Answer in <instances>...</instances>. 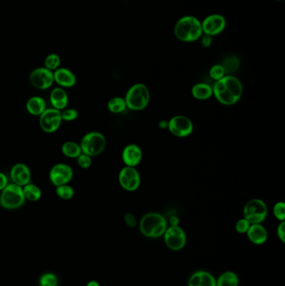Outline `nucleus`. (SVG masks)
<instances>
[{"instance_id": "nucleus-1", "label": "nucleus", "mask_w": 285, "mask_h": 286, "mask_svg": "<svg viewBox=\"0 0 285 286\" xmlns=\"http://www.w3.org/2000/svg\"><path fill=\"white\" fill-rule=\"evenodd\" d=\"M243 91L241 81L232 76H225L216 81L213 86V96L225 106L236 104L241 99Z\"/></svg>"}, {"instance_id": "nucleus-2", "label": "nucleus", "mask_w": 285, "mask_h": 286, "mask_svg": "<svg viewBox=\"0 0 285 286\" xmlns=\"http://www.w3.org/2000/svg\"><path fill=\"white\" fill-rule=\"evenodd\" d=\"M174 34L176 39L183 42L196 41L202 37L203 34L202 22H200L196 17L184 16L176 22Z\"/></svg>"}, {"instance_id": "nucleus-3", "label": "nucleus", "mask_w": 285, "mask_h": 286, "mask_svg": "<svg viewBox=\"0 0 285 286\" xmlns=\"http://www.w3.org/2000/svg\"><path fill=\"white\" fill-rule=\"evenodd\" d=\"M167 221L163 215L158 212H148L140 221L141 233L147 238H160L167 229Z\"/></svg>"}, {"instance_id": "nucleus-4", "label": "nucleus", "mask_w": 285, "mask_h": 286, "mask_svg": "<svg viewBox=\"0 0 285 286\" xmlns=\"http://www.w3.org/2000/svg\"><path fill=\"white\" fill-rule=\"evenodd\" d=\"M150 99L151 95L148 87L142 83L133 85L127 90L125 97L127 108L136 111L146 109L150 102Z\"/></svg>"}, {"instance_id": "nucleus-5", "label": "nucleus", "mask_w": 285, "mask_h": 286, "mask_svg": "<svg viewBox=\"0 0 285 286\" xmlns=\"http://www.w3.org/2000/svg\"><path fill=\"white\" fill-rule=\"evenodd\" d=\"M23 187L14 183H9L0 192V207L7 210L21 208L25 203Z\"/></svg>"}, {"instance_id": "nucleus-6", "label": "nucleus", "mask_w": 285, "mask_h": 286, "mask_svg": "<svg viewBox=\"0 0 285 286\" xmlns=\"http://www.w3.org/2000/svg\"><path fill=\"white\" fill-rule=\"evenodd\" d=\"M82 153L90 157H96L101 154L107 147V139L103 134L99 132L86 133L80 142Z\"/></svg>"}, {"instance_id": "nucleus-7", "label": "nucleus", "mask_w": 285, "mask_h": 286, "mask_svg": "<svg viewBox=\"0 0 285 286\" xmlns=\"http://www.w3.org/2000/svg\"><path fill=\"white\" fill-rule=\"evenodd\" d=\"M244 218L251 224H262L268 215V207L261 199H253L248 201L244 206Z\"/></svg>"}, {"instance_id": "nucleus-8", "label": "nucleus", "mask_w": 285, "mask_h": 286, "mask_svg": "<svg viewBox=\"0 0 285 286\" xmlns=\"http://www.w3.org/2000/svg\"><path fill=\"white\" fill-rule=\"evenodd\" d=\"M40 127L43 132L51 134L57 132L61 127L63 120L61 111L55 108H47L40 115Z\"/></svg>"}, {"instance_id": "nucleus-9", "label": "nucleus", "mask_w": 285, "mask_h": 286, "mask_svg": "<svg viewBox=\"0 0 285 286\" xmlns=\"http://www.w3.org/2000/svg\"><path fill=\"white\" fill-rule=\"evenodd\" d=\"M31 86L40 90H48L55 83L54 72L45 67H39L33 69L30 75Z\"/></svg>"}, {"instance_id": "nucleus-10", "label": "nucleus", "mask_w": 285, "mask_h": 286, "mask_svg": "<svg viewBox=\"0 0 285 286\" xmlns=\"http://www.w3.org/2000/svg\"><path fill=\"white\" fill-rule=\"evenodd\" d=\"M164 242L168 249L178 251L184 249L187 244L185 231L179 226L167 227L164 233Z\"/></svg>"}, {"instance_id": "nucleus-11", "label": "nucleus", "mask_w": 285, "mask_h": 286, "mask_svg": "<svg viewBox=\"0 0 285 286\" xmlns=\"http://www.w3.org/2000/svg\"><path fill=\"white\" fill-rule=\"evenodd\" d=\"M118 180L123 189L127 192L136 191L141 185L139 172L133 166H125L123 168L119 173Z\"/></svg>"}, {"instance_id": "nucleus-12", "label": "nucleus", "mask_w": 285, "mask_h": 286, "mask_svg": "<svg viewBox=\"0 0 285 286\" xmlns=\"http://www.w3.org/2000/svg\"><path fill=\"white\" fill-rule=\"evenodd\" d=\"M193 123L190 118L183 115H175L168 121L169 132L177 137H186L192 134Z\"/></svg>"}, {"instance_id": "nucleus-13", "label": "nucleus", "mask_w": 285, "mask_h": 286, "mask_svg": "<svg viewBox=\"0 0 285 286\" xmlns=\"http://www.w3.org/2000/svg\"><path fill=\"white\" fill-rule=\"evenodd\" d=\"M74 176L71 166L65 163H57L52 166L49 173V178L55 187L69 184Z\"/></svg>"}, {"instance_id": "nucleus-14", "label": "nucleus", "mask_w": 285, "mask_h": 286, "mask_svg": "<svg viewBox=\"0 0 285 286\" xmlns=\"http://www.w3.org/2000/svg\"><path fill=\"white\" fill-rule=\"evenodd\" d=\"M226 19L223 15L211 14L202 22V32L213 37L223 32L226 27Z\"/></svg>"}, {"instance_id": "nucleus-15", "label": "nucleus", "mask_w": 285, "mask_h": 286, "mask_svg": "<svg viewBox=\"0 0 285 286\" xmlns=\"http://www.w3.org/2000/svg\"><path fill=\"white\" fill-rule=\"evenodd\" d=\"M10 175L12 182L20 187H23L31 182V169L26 164L22 162H19L12 166Z\"/></svg>"}, {"instance_id": "nucleus-16", "label": "nucleus", "mask_w": 285, "mask_h": 286, "mask_svg": "<svg viewBox=\"0 0 285 286\" xmlns=\"http://www.w3.org/2000/svg\"><path fill=\"white\" fill-rule=\"evenodd\" d=\"M121 158L125 166L136 168L142 162V151L137 144L125 146L121 153Z\"/></svg>"}, {"instance_id": "nucleus-17", "label": "nucleus", "mask_w": 285, "mask_h": 286, "mask_svg": "<svg viewBox=\"0 0 285 286\" xmlns=\"http://www.w3.org/2000/svg\"><path fill=\"white\" fill-rule=\"evenodd\" d=\"M55 83L61 88H71L75 86L77 82L76 76L70 69L60 67L54 72Z\"/></svg>"}, {"instance_id": "nucleus-18", "label": "nucleus", "mask_w": 285, "mask_h": 286, "mask_svg": "<svg viewBox=\"0 0 285 286\" xmlns=\"http://www.w3.org/2000/svg\"><path fill=\"white\" fill-rule=\"evenodd\" d=\"M49 102L52 108L56 109L58 111H62L63 110L67 108L69 97L66 90L60 86L54 88L49 95Z\"/></svg>"}, {"instance_id": "nucleus-19", "label": "nucleus", "mask_w": 285, "mask_h": 286, "mask_svg": "<svg viewBox=\"0 0 285 286\" xmlns=\"http://www.w3.org/2000/svg\"><path fill=\"white\" fill-rule=\"evenodd\" d=\"M246 233L248 240L254 245H263L268 240V232L261 224H251Z\"/></svg>"}, {"instance_id": "nucleus-20", "label": "nucleus", "mask_w": 285, "mask_h": 286, "mask_svg": "<svg viewBox=\"0 0 285 286\" xmlns=\"http://www.w3.org/2000/svg\"><path fill=\"white\" fill-rule=\"evenodd\" d=\"M46 109V102L40 97H31L26 102V110L35 116H40Z\"/></svg>"}, {"instance_id": "nucleus-21", "label": "nucleus", "mask_w": 285, "mask_h": 286, "mask_svg": "<svg viewBox=\"0 0 285 286\" xmlns=\"http://www.w3.org/2000/svg\"><path fill=\"white\" fill-rule=\"evenodd\" d=\"M192 95L195 99L205 101L213 96V87L206 83L196 84L192 88Z\"/></svg>"}, {"instance_id": "nucleus-22", "label": "nucleus", "mask_w": 285, "mask_h": 286, "mask_svg": "<svg viewBox=\"0 0 285 286\" xmlns=\"http://www.w3.org/2000/svg\"><path fill=\"white\" fill-rule=\"evenodd\" d=\"M61 152L65 157L72 159H76L77 157L82 153L80 143L73 141H67L63 143Z\"/></svg>"}, {"instance_id": "nucleus-23", "label": "nucleus", "mask_w": 285, "mask_h": 286, "mask_svg": "<svg viewBox=\"0 0 285 286\" xmlns=\"http://www.w3.org/2000/svg\"><path fill=\"white\" fill-rule=\"evenodd\" d=\"M23 195L26 200L38 202L42 198V191L35 183L30 182L23 187Z\"/></svg>"}, {"instance_id": "nucleus-24", "label": "nucleus", "mask_w": 285, "mask_h": 286, "mask_svg": "<svg viewBox=\"0 0 285 286\" xmlns=\"http://www.w3.org/2000/svg\"><path fill=\"white\" fill-rule=\"evenodd\" d=\"M217 281V286H239V276L232 271H226L221 274L218 277Z\"/></svg>"}, {"instance_id": "nucleus-25", "label": "nucleus", "mask_w": 285, "mask_h": 286, "mask_svg": "<svg viewBox=\"0 0 285 286\" xmlns=\"http://www.w3.org/2000/svg\"><path fill=\"white\" fill-rule=\"evenodd\" d=\"M107 108L112 113H122L123 111L127 108L125 98L120 97H113L107 103Z\"/></svg>"}, {"instance_id": "nucleus-26", "label": "nucleus", "mask_w": 285, "mask_h": 286, "mask_svg": "<svg viewBox=\"0 0 285 286\" xmlns=\"http://www.w3.org/2000/svg\"><path fill=\"white\" fill-rule=\"evenodd\" d=\"M222 66L224 69L225 74L226 76H231V74L235 73L239 66V59L235 56L227 57L223 60Z\"/></svg>"}, {"instance_id": "nucleus-27", "label": "nucleus", "mask_w": 285, "mask_h": 286, "mask_svg": "<svg viewBox=\"0 0 285 286\" xmlns=\"http://www.w3.org/2000/svg\"><path fill=\"white\" fill-rule=\"evenodd\" d=\"M56 194L63 200H70L74 196V189L69 184L61 185L56 187Z\"/></svg>"}, {"instance_id": "nucleus-28", "label": "nucleus", "mask_w": 285, "mask_h": 286, "mask_svg": "<svg viewBox=\"0 0 285 286\" xmlns=\"http://www.w3.org/2000/svg\"><path fill=\"white\" fill-rule=\"evenodd\" d=\"M61 59L57 54H49L44 59V66L51 72H55L61 67Z\"/></svg>"}, {"instance_id": "nucleus-29", "label": "nucleus", "mask_w": 285, "mask_h": 286, "mask_svg": "<svg viewBox=\"0 0 285 286\" xmlns=\"http://www.w3.org/2000/svg\"><path fill=\"white\" fill-rule=\"evenodd\" d=\"M40 286H58V277L54 273H44L39 279Z\"/></svg>"}, {"instance_id": "nucleus-30", "label": "nucleus", "mask_w": 285, "mask_h": 286, "mask_svg": "<svg viewBox=\"0 0 285 286\" xmlns=\"http://www.w3.org/2000/svg\"><path fill=\"white\" fill-rule=\"evenodd\" d=\"M199 286H217L214 275L208 271H200Z\"/></svg>"}, {"instance_id": "nucleus-31", "label": "nucleus", "mask_w": 285, "mask_h": 286, "mask_svg": "<svg viewBox=\"0 0 285 286\" xmlns=\"http://www.w3.org/2000/svg\"><path fill=\"white\" fill-rule=\"evenodd\" d=\"M209 76L214 81H218L226 76L222 65H214L209 70Z\"/></svg>"}, {"instance_id": "nucleus-32", "label": "nucleus", "mask_w": 285, "mask_h": 286, "mask_svg": "<svg viewBox=\"0 0 285 286\" xmlns=\"http://www.w3.org/2000/svg\"><path fill=\"white\" fill-rule=\"evenodd\" d=\"M79 116V112L75 109L66 108L61 111V117L65 122H73Z\"/></svg>"}, {"instance_id": "nucleus-33", "label": "nucleus", "mask_w": 285, "mask_h": 286, "mask_svg": "<svg viewBox=\"0 0 285 286\" xmlns=\"http://www.w3.org/2000/svg\"><path fill=\"white\" fill-rule=\"evenodd\" d=\"M274 217L279 221H284L285 220V203L283 202H278L274 206Z\"/></svg>"}, {"instance_id": "nucleus-34", "label": "nucleus", "mask_w": 285, "mask_h": 286, "mask_svg": "<svg viewBox=\"0 0 285 286\" xmlns=\"http://www.w3.org/2000/svg\"><path fill=\"white\" fill-rule=\"evenodd\" d=\"M76 160L78 166H79L81 169H89V168L91 166V164H92L91 157L83 153L80 155L79 157H77Z\"/></svg>"}, {"instance_id": "nucleus-35", "label": "nucleus", "mask_w": 285, "mask_h": 286, "mask_svg": "<svg viewBox=\"0 0 285 286\" xmlns=\"http://www.w3.org/2000/svg\"><path fill=\"white\" fill-rule=\"evenodd\" d=\"M251 224L248 220L243 218L241 220H239L237 222L236 225H235V229L239 233H246L248 232Z\"/></svg>"}, {"instance_id": "nucleus-36", "label": "nucleus", "mask_w": 285, "mask_h": 286, "mask_svg": "<svg viewBox=\"0 0 285 286\" xmlns=\"http://www.w3.org/2000/svg\"><path fill=\"white\" fill-rule=\"evenodd\" d=\"M124 220H125V223L126 224V225L132 228V229H133L135 227H137V218H136V216H135L133 213H131V212L126 213V214L124 216Z\"/></svg>"}, {"instance_id": "nucleus-37", "label": "nucleus", "mask_w": 285, "mask_h": 286, "mask_svg": "<svg viewBox=\"0 0 285 286\" xmlns=\"http://www.w3.org/2000/svg\"><path fill=\"white\" fill-rule=\"evenodd\" d=\"M277 234L279 240L283 243H285V222L281 221L277 228Z\"/></svg>"}, {"instance_id": "nucleus-38", "label": "nucleus", "mask_w": 285, "mask_h": 286, "mask_svg": "<svg viewBox=\"0 0 285 286\" xmlns=\"http://www.w3.org/2000/svg\"><path fill=\"white\" fill-rule=\"evenodd\" d=\"M9 184V179L6 174L0 172V192L2 191Z\"/></svg>"}, {"instance_id": "nucleus-39", "label": "nucleus", "mask_w": 285, "mask_h": 286, "mask_svg": "<svg viewBox=\"0 0 285 286\" xmlns=\"http://www.w3.org/2000/svg\"><path fill=\"white\" fill-rule=\"evenodd\" d=\"M212 36L210 35H205L202 38V44L203 47H209L212 44Z\"/></svg>"}, {"instance_id": "nucleus-40", "label": "nucleus", "mask_w": 285, "mask_h": 286, "mask_svg": "<svg viewBox=\"0 0 285 286\" xmlns=\"http://www.w3.org/2000/svg\"><path fill=\"white\" fill-rule=\"evenodd\" d=\"M170 224L171 226H178L179 225V219L176 216H172L170 218Z\"/></svg>"}, {"instance_id": "nucleus-41", "label": "nucleus", "mask_w": 285, "mask_h": 286, "mask_svg": "<svg viewBox=\"0 0 285 286\" xmlns=\"http://www.w3.org/2000/svg\"><path fill=\"white\" fill-rule=\"evenodd\" d=\"M158 127H160L161 129H165V128H168V121L162 120L158 123Z\"/></svg>"}, {"instance_id": "nucleus-42", "label": "nucleus", "mask_w": 285, "mask_h": 286, "mask_svg": "<svg viewBox=\"0 0 285 286\" xmlns=\"http://www.w3.org/2000/svg\"><path fill=\"white\" fill-rule=\"evenodd\" d=\"M86 286H100V284L98 283L97 281H95V280H91V281H89L86 284Z\"/></svg>"}, {"instance_id": "nucleus-43", "label": "nucleus", "mask_w": 285, "mask_h": 286, "mask_svg": "<svg viewBox=\"0 0 285 286\" xmlns=\"http://www.w3.org/2000/svg\"><path fill=\"white\" fill-rule=\"evenodd\" d=\"M277 1H283V0H277Z\"/></svg>"}, {"instance_id": "nucleus-44", "label": "nucleus", "mask_w": 285, "mask_h": 286, "mask_svg": "<svg viewBox=\"0 0 285 286\" xmlns=\"http://www.w3.org/2000/svg\"><path fill=\"white\" fill-rule=\"evenodd\" d=\"M0 208H1V207H0Z\"/></svg>"}]
</instances>
